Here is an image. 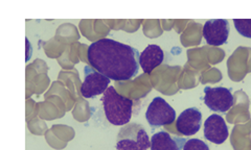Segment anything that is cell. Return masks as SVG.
Returning <instances> with one entry per match:
<instances>
[{
    "label": "cell",
    "mask_w": 251,
    "mask_h": 150,
    "mask_svg": "<svg viewBox=\"0 0 251 150\" xmlns=\"http://www.w3.org/2000/svg\"><path fill=\"white\" fill-rule=\"evenodd\" d=\"M140 54L133 47L101 39L89 46L90 67L115 82L131 81L138 73Z\"/></svg>",
    "instance_id": "cell-1"
},
{
    "label": "cell",
    "mask_w": 251,
    "mask_h": 150,
    "mask_svg": "<svg viewBox=\"0 0 251 150\" xmlns=\"http://www.w3.org/2000/svg\"><path fill=\"white\" fill-rule=\"evenodd\" d=\"M107 120L115 126L127 125L132 117L133 100L121 95L114 86H109L101 98Z\"/></svg>",
    "instance_id": "cell-2"
},
{
    "label": "cell",
    "mask_w": 251,
    "mask_h": 150,
    "mask_svg": "<svg viewBox=\"0 0 251 150\" xmlns=\"http://www.w3.org/2000/svg\"><path fill=\"white\" fill-rule=\"evenodd\" d=\"M49 66L43 60L36 59L31 64H29L25 69V98L36 94L41 95L45 92L50 85V80L47 72H49Z\"/></svg>",
    "instance_id": "cell-3"
},
{
    "label": "cell",
    "mask_w": 251,
    "mask_h": 150,
    "mask_svg": "<svg viewBox=\"0 0 251 150\" xmlns=\"http://www.w3.org/2000/svg\"><path fill=\"white\" fill-rule=\"evenodd\" d=\"M150 147V138L146 129L138 123L123 126L117 136V150H148Z\"/></svg>",
    "instance_id": "cell-4"
},
{
    "label": "cell",
    "mask_w": 251,
    "mask_h": 150,
    "mask_svg": "<svg viewBox=\"0 0 251 150\" xmlns=\"http://www.w3.org/2000/svg\"><path fill=\"white\" fill-rule=\"evenodd\" d=\"M182 68L180 66L161 65L150 74L153 88L163 95L172 96L179 92L178 81Z\"/></svg>",
    "instance_id": "cell-5"
},
{
    "label": "cell",
    "mask_w": 251,
    "mask_h": 150,
    "mask_svg": "<svg viewBox=\"0 0 251 150\" xmlns=\"http://www.w3.org/2000/svg\"><path fill=\"white\" fill-rule=\"evenodd\" d=\"M146 118L153 128H160L174 123L176 112L163 98L155 97L147 109Z\"/></svg>",
    "instance_id": "cell-6"
},
{
    "label": "cell",
    "mask_w": 251,
    "mask_h": 150,
    "mask_svg": "<svg viewBox=\"0 0 251 150\" xmlns=\"http://www.w3.org/2000/svg\"><path fill=\"white\" fill-rule=\"evenodd\" d=\"M115 88L121 95L128 97L131 100H139L151 92L153 86L151 84L150 75L144 73L134 80L115 82Z\"/></svg>",
    "instance_id": "cell-7"
},
{
    "label": "cell",
    "mask_w": 251,
    "mask_h": 150,
    "mask_svg": "<svg viewBox=\"0 0 251 150\" xmlns=\"http://www.w3.org/2000/svg\"><path fill=\"white\" fill-rule=\"evenodd\" d=\"M204 104L214 112L226 113L233 107L234 99L230 90L223 86L210 88L206 86L204 89Z\"/></svg>",
    "instance_id": "cell-8"
},
{
    "label": "cell",
    "mask_w": 251,
    "mask_h": 150,
    "mask_svg": "<svg viewBox=\"0 0 251 150\" xmlns=\"http://www.w3.org/2000/svg\"><path fill=\"white\" fill-rule=\"evenodd\" d=\"M84 71L86 76L81 86V95L84 98H93L104 94L109 88L110 78L90 66H86Z\"/></svg>",
    "instance_id": "cell-9"
},
{
    "label": "cell",
    "mask_w": 251,
    "mask_h": 150,
    "mask_svg": "<svg viewBox=\"0 0 251 150\" xmlns=\"http://www.w3.org/2000/svg\"><path fill=\"white\" fill-rule=\"evenodd\" d=\"M202 114L198 108L190 107L184 109L179 115L175 126V136H193L197 133L201 128Z\"/></svg>",
    "instance_id": "cell-10"
},
{
    "label": "cell",
    "mask_w": 251,
    "mask_h": 150,
    "mask_svg": "<svg viewBox=\"0 0 251 150\" xmlns=\"http://www.w3.org/2000/svg\"><path fill=\"white\" fill-rule=\"evenodd\" d=\"M228 36L229 24L227 20H208L203 26V37L208 45L221 46L227 42Z\"/></svg>",
    "instance_id": "cell-11"
},
{
    "label": "cell",
    "mask_w": 251,
    "mask_h": 150,
    "mask_svg": "<svg viewBox=\"0 0 251 150\" xmlns=\"http://www.w3.org/2000/svg\"><path fill=\"white\" fill-rule=\"evenodd\" d=\"M228 128L221 116L214 114L204 123V137L211 143L222 144L228 138Z\"/></svg>",
    "instance_id": "cell-12"
},
{
    "label": "cell",
    "mask_w": 251,
    "mask_h": 150,
    "mask_svg": "<svg viewBox=\"0 0 251 150\" xmlns=\"http://www.w3.org/2000/svg\"><path fill=\"white\" fill-rule=\"evenodd\" d=\"M45 100L38 102L39 118L42 120H56L63 118L66 114V105L58 95H50L44 97Z\"/></svg>",
    "instance_id": "cell-13"
},
{
    "label": "cell",
    "mask_w": 251,
    "mask_h": 150,
    "mask_svg": "<svg viewBox=\"0 0 251 150\" xmlns=\"http://www.w3.org/2000/svg\"><path fill=\"white\" fill-rule=\"evenodd\" d=\"M163 59V51L158 45H149L140 53L139 66L143 68L145 74L150 75L156 68L161 66Z\"/></svg>",
    "instance_id": "cell-14"
},
{
    "label": "cell",
    "mask_w": 251,
    "mask_h": 150,
    "mask_svg": "<svg viewBox=\"0 0 251 150\" xmlns=\"http://www.w3.org/2000/svg\"><path fill=\"white\" fill-rule=\"evenodd\" d=\"M184 142L181 138H173L167 131H158L151 139V150H181Z\"/></svg>",
    "instance_id": "cell-15"
},
{
    "label": "cell",
    "mask_w": 251,
    "mask_h": 150,
    "mask_svg": "<svg viewBox=\"0 0 251 150\" xmlns=\"http://www.w3.org/2000/svg\"><path fill=\"white\" fill-rule=\"evenodd\" d=\"M58 81L62 82L66 86V88L72 92L73 95L75 99L81 97V86L82 82L80 80V75H78L77 70H62L59 72Z\"/></svg>",
    "instance_id": "cell-16"
},
{
    "label": "cell",
    "mask_w": 251,
    "mask_h": 150,
    "mask_svg": "<svg viewBox=\"0 0 251 150\" xmlns=\"http://www.w3.org/2000/svg\"><path fill=\"white\" fill-rule=\"evenodd\" d=\"M50 95H58L60 96L63 101L65 102L66 105V110L67 112H69V110L74 109L75 106V101L76 99L75 98V96L72 94V92H70L67 88L66 86L63 84L62 82L60 81H57V82H53L50 86V88L49 89V91H47L45 94H44V97H47V96H50Z\"/></svg>",
    "instance_id": "cell-17"
},
{
    "label": "cell",
    "mask_w": 251,
    "mask_h": 150,
    "mask_svg": "<svg viewBox=\"0 0 251 150\" xmlns=\"http://www.w3.org/2000/svg\"><path fill=\"white\" fill-rule=\"evenodd\" d=\"M54 38L63 44L73 45L80 40L81 36L75 25L72 24V23H64L57 28Z\"/></svg>",
    "instance_id": "cell-18"
},
{
    "label": "cell",
    "mask_w": 251,
    "mask_h": 150,
    "mask_svg": "<svg viewBox=\"0 0 251 150\" xmlns=\"http://www.w3.org/2000/svg\"><path fill=\"white\" fill-rule=\"evenodd\" d=\"M203 36V28L198 23L191 21V24L187 25L185 30L180 37V42L184 47L199 45Z\"/></svg>",
    "instance_id": "cell-19"
},
{
    "label": "cell",
    "mask_w": 251,
    "mask_h": 150,
    "mask_svg": "<svg viewBox=\"0 0 251 150\" xmlns=\"http://www.w3.org/2000/svg\"><path fill=\"white\" fill-rule=\"evenodd\" d=\"M145 20L141 19H109V20H105L106 24L109 26L110 29L113 30H124L126 33H134L136 31L139 26L141 25V23H144Z\"/></svg>",
    "instance_id": "cell-20"
},
{
    "label": "cell",
    "mask_w": 251,
    "mask_h": 150,
    "mask_svg": "<svg viewBox=\"0 0 251 150\" xmlns=\"http://www.w3.org/2000/svg\"><path fill=\"white\" fill-rule=\"evenodd\" d=\"M197 75L198 74H197V72H196V70L193 69L186 63L184 67L182 68L181 74H180V76H179V81H178L179 89L187 90V89L195 88V86L198 85Z\"/></svg>",
    "instance_id": "cell-21"
},
{
    "label": "cell",
    "mask_w": 251,
    "mask_h": 150,
    "mask_svg": "<svg viewBox=\"0 0 251 150\" xmlns=\"http://www.w3.org/2000/svg\"><path fill=\"white\" fill-rule=\"evenodd\" d=\"M92 112L87 100L83 96L78 97L75 101V106L73 109V117L78 122H87L91 118Z\"/></svg>",
    "instance_id": "cell-22"
},
{
    "label": "cell",
    "mask_w": 251,
    "mask_h": 150,
    "mask_svg": "<svg viewBox=\"0 0 251 150\" xmlns=\"http://www.w3.org/2000/svg\"><path fill=\"white\" fill-rule=\"evenodd\" d=\"M41 42V45L43 47V49L45 51V54L49 57L50 59H59L61 58V55L64 53V51L66 50L67 47L69 45H65L61 42H59L56 38L50 39V41L46 42Z\"/></svg>",
    "instance_id": "cell-23"
},
{
    "label": "cell",
    "mask_w": 251,
    "mask_h": 150,
    "mask_svg": "<svg viewBox=\"0 0 251 150\" xmlns=\"http://www.w3.org/2000/svg\"><path fill=\"white\" fill-rule=\"evenodd\" d=\"M143 30L147 38L155 39L163 34V28L161 25V20L158 19H148L143 23Z\"/></svg>",
    "instance_id": "cell-24"
},
{
    "label": "cell",
    "mask_w": 251,
    "mask_h": 150,
    "mask_svg": "<svg viewBox=\"0 0 251 150\" xmlns=\"http://www.w3.org/2000/svg\"><path fill=\"white\" fill-rule=\"evenodd\" d=\"M50 129L61 141L66 142V143L74 140L75 136V129L72 128V126H68L65 124H54L51 126Z\"/></svg>",
    "instance_id": "cell-25"
},
{
    "label": "cell",
    "mask_w": 251,
    "mask_h": 150,
    "mask_svg": "<svg viewBox=\"0 0 251 150\" xmlns=\"http://www.w3.org/2000/svg\"><path fill=\"white\" fill-rule=\"evenodd\" d=\"M78 27H80L81 34L90 42L94 43L101 40V39L96 34V30H94V20H90V19L81 20L80 24H78Z\"/></svg>",
    "instance_id": "cell-26"
},
{
    "label": "cell",
    "mask_w": 251,
    "mask_h": 150,
    "mask_svg": "<svg viewBox=\"0 0 251 150\" xmlns=\"http://www.w3.org/2000/svg\"><path fill=\"white\" fill-rule=\"evenodd\" d=\"M27 128H28V130L35 136H43L45 135L46 131L49 130L45 121L39 117L27 122Z\"/></svg>",
    "instance_id": "cell-27"
},
{
    "label": "cell",
    "mask_w": 251,
    "mask_h": 150,
    "mask_svg": "<svg viewBox=\"0 0 251 150\" xmlns=\"http://www.w3.org/2000/svg\"><path fill=\"white\" fill-rule=\"evenodd\" d=\"M187 64L193 69L198 70L201 67V62L204 59V54L201 49H190L187 50Z\"/></svg>",
    "instance_id": "cell-28"
},
{
    "label": "cell",
    "mask_w": 251,
    "mask_h": 150,
    "mask_svg": "<svg viewBox=\"0 0 251 150\" xmlns=\"http://www.w3.org/2000/svg\"><path fill=\"white\" fill-rule=\"evenodd\" d=\"M233 23L241 36L251 39V19H234Z\"/></svg>",
    "instance_id": "cell-29"
},
{
    "label": "cell",
    "mask_w": 251,
    "mask_h": 150,
    "mask_svg": "<svg viewBox=\"0 0 251 150\" xmlns=\"http://www.w3.org/2000/svg\"><path fill=\"white\" fill-rule=\"evenodd\" d=\"M44 136H45V140L47 142V144H49L53 149L62 150V149H64L67 146L66 142L61 141L56 135H54L51 129L47 130Z\"/></svg>",
    "instance_id": "cell-30"
},
{
    "label": "cell",
    "mask_w": 251,
    "mask_h": 150,
    "mask_svg": "<svg viewBox=\"0 0 251 150\" xmlns=\"http://www.w3.org/2000/svg\"><path fill=\"white\" fill-rule=\"evenodd\" d=\"M39 117V107L38 104L33 99H27L25 101V121L26 123L30 120Z\"/></svg>",
    "instance_id": "cell-31"
},
{
    "label": "cell",
    "mask_w": 251,
    "mask_h": 150,
    "mask_svg": "<svg viewBox=\"0 0 251 150\" xmlns=\"http://www.w3.org/2000/svg\"><path fill=\"white\" fill-rule=\"evenodd\" d=\"M182 150H209L208 145L199 139H191L185 142Z\"/></svg>",
    "instance_id": "cell-32"
},
{
    "label": "cell",
    "mask_w": 251,
    "mask_h": 150,
    "mask_svg": "<svg viewBox=\"0 0 251 150\" xmlns=\"http://www.w3.org/2000/svg\"><path fill=\"white\" fill-rule=\"evenodd\" d=\"M58 63L64 70L69 71L75 69V64L72 62V60H70V45L67 47L64 53L61 55V58L58 59Z\"/></svg>",
    "instance_id": "cell-33"
},
{
    "label": "cell",
    "mask_w": 251,
    "mask_h": 150,
    "mask_svg": "<svg viewBox=\"0 0 251 150\" xmlns=\"http://www.w3.org/2000/svg\"><path fill=\"white\" fill-rule=\"evenodd\" d=\"M94 30H96V34L100 39H106V37L110 33V28L106 24L105 20H100V19H94Z\"/></svg>",
    "instance_id": "cell-34"
},
{
    "label": "cell",
    "mask_w": 251,
    "mask_h": 150,
    "mask_svg": "<svg viewBox=\"0 0 251 150\" xmlns=\"http://www.w3.org/2000/svg\"><path fill=\"white\" fill-rule=\"evenodd\" d=\"M78 46H80V43L76 42L73 45H70V60L74 63V64H77L80 63V58H78Z\"/></svg>",
    "instance_id": "cell-35"
},
{
    "label": "cell",
    "mask_w": 251,
    "mask_h": 150,
    "mask_svg": "<svg viewBox=\"0 0 251 150\" xmlns=\"http://www.w3.org/2000/svg\"><path fill=\"white\" fill-rule=\"evenodd\" d=\"M190 22V20H180V19H176L174 22V29L176 30L177 34H182L183 31L185 30L184 28L187 27V23Z\"/></svg>",
    "instance_id": "cell-36"
},
{
    "label": "cell",
    "mask_w": 251,
    "mask_h": 150,
    "mask_svg": "<svg viewBox=\"0 0 251 150\" xmlns=\"http://www.w3.org/2000/svg\"><path fill=\"white\" fill-rule=\"evenodd\" d=\"M174 22H175L174 19H168V20L163 19V20H161V25H162L163 30L169 31V30L174 28Z\"/></svg>",
    "instance_id": "cell-37"
}]
</instances>
